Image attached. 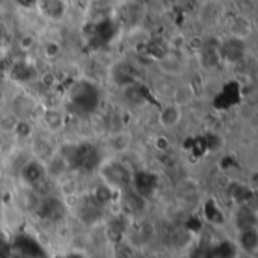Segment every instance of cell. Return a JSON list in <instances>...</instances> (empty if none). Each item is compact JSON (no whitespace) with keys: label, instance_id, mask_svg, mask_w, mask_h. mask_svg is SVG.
Here are the masks:
<instances>
[{"label":"cell","instance_id":"cell-1","mask_svg":"<svg viewBox=\"0 0 258 258\" xmlns=\"http://www.w3.org/2000/svg\"><path fill=\"white\" fill-rule=\"evenodd\" d=\"M18 177L24 187L35 189L39 183H42L47 178V169L44 162L30 157L27 159L20 168H18Z\"/></svg>","mask_w":258,"mask_h":258},{"label":"cell","instance_id":"cell-8","mask_svg":"<svg viewBox=\"0 0 258 258\" xmlns=\"http://www.w3.org/2000/svg\"><path fill=\"white\" fill-rule=\"evenodd\" d=\"M154 142H156V147H157L159 151H163L165 153V151H168L171 148V144H169V141L165 136H157L154 139Z\"/></svg>","mask_w":258,"mask_h":258},{"label":"cell","instance_id":"cell-6","mask_svg":"<svg viewBox=\"0 0 258 258\" xmlns=\"http://www.w3.org/2000/svg\"><path fill=\"white\" fill-rule=\"evenodd\" d=\"M252 32V26L249 23V20L245 15L237 17L233 21V29H231V35L233 38H239V39H246V36Z\"/></svg>","mask_w":258,"mask_h":258},{"label":"cell","instance_id":"cell-9","mask_svg":"<svg viewBox=\"0 0 258 258\" xmlns=\"http://www.w3.org/2000/svg\"><path fill=\"white\" fill-rule=\"evenodd\" d=\"M0 183H2V172H0Z\"/></svg>","mask_w":258,"mask_h":258},{"label":"cell","instance_id":"cell-5","mask_svg":"<svg viewBox=\"0 0 258 258\" xmlns=\"http://www.w3.org/2000/svg\"><path fill=\"white\" fill-rule=\"evenodd\" d=\"M35 6L50 20H62L67 12L63 0H35Z\"/></svg>","mask_w":258,"mask_h":258},{"label":"cell","instance_id":"cell-4","mask_svg":"<svg viewBox=\"0 0 258 258\" xmlns=\"http://www.w3.org/2000/svg\"><path fill=\"white\" fill-rule=\"evenodd\" d=\"M132 142H133V136H132V133H128L125 130L110 133L109 138L106 139V145L110 150V153H113V154H124L125 151L130 150Z\"/></svg>","mask_w":258,"mask_h":258},{"label":"cell","instance_id":"cell-2","mask_svg":"<svg viewBox=\"0 0 258 258\" xmlns=\"http://www.w3.org/2000/svg\"><path fill=\"white\" fill-rule=\"evenodd\" d=\"M38 122L45 128V132L53 136L60 133L67 125L65 113L57 106H42Z\"/></svg>","mask_w":258,"mask_h":258},{"label":"cell","instance_id":"cell-3","mask_svg":"<svg viewBox=\"0 0 258 258\" xmlns=\"http://www.w3.org/2000/svg\"><path fill=\"white\" fill-rule=\"evenodd\" d=\"M181 121H183V104L177 101L166 103L157 112V125L165 132H171L177 128L181 124Z\"/></svg>","mask_w":258,"mask_h":258},{"label":"cell","instance_id":"cell-7","mask_svg":"<svg viewBox=\"0 0 258 258\" xmlns=\"http://www.w3.org/2000/svg\"><path fill=\"white\" fill-rule=\"evenodd\" d=\"M18 116L14 112H8V113H2L0 115V133L3 135H12L17 124H18Z\"/></svg>","mask_w":258,"mask_h":258}]
</instances>
